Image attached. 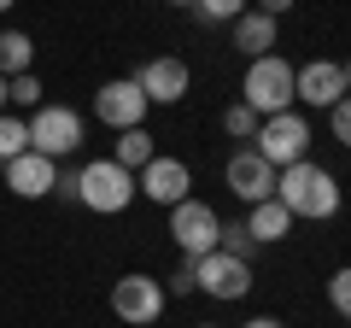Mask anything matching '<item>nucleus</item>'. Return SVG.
Segmentation results:
<instances>
[{"label": "nucleus", "instance_id": "f257e3e1", "mask_svg": "<svg viewBox=\"0 0 351 328\" xmlns=\"http://www.w3.org/2000/svg\"><path fill=\"white\" fill-rule=\"evenodd\" d=\"M53 194L76 200L94 217H117V211H129V200H135V176H129L123 164H112V159H88L82 170H59Z\"/></svg>", "mask_w": 351, "mask_h": 328}, {"label": "nucleus", "instance_id": "f03ea898", "mask_svg": "<svg viewBox=\"0 0 351 328\" xmlns=\"http://www.w3.org/2000/svg\"><path fill=\"white\" fill-rule=\"evenodd\" d=\"M276 200L287 205L293 223H299V217L328 223V217L339 211V182H334V170H322L316 159H299V164H287V170H276Z\"/></svg>", "mask_w": 351, "mask_h": 328}, {"label": "nucleus", "instance_id": "7ed1b4c3", "mask_svg": "<svg viewBox=\"0 0 351 328\" xmlns=\"http://www.w3.org/2000/svg\"><path fill=\"white\" fill-rule=\"evenodd\" d=\"M311 141H316L311 117H304L299 106H287V112H276V117H258V129H252V141H246V147L258 152L263 164H276V170H287V164L311 159Z\"/></svg>", "mask_w": 351, "mask_h": 328}, {"label": "nucleus", "instance_id": "20e7f679", "mask_svg": "<svg viewBox=\"0 0 351 328\" xmlns=\"http://www.w3.org/2000/svg\"><path fill=\"white\" fill-rule=\"evenodd\" d=\"M24 129H29V152H41V159H53V164L82 147V112H71V106H59V100H41L36 112L24 117Z\"/></svg>", "mask_w": 351, "mask_h": 328}, {"label": "nucleus", "instance_id": "39448f33", "mask_svg": "<svg viewBox=\"0 0 351 328\" xmlns=\"http://www.w3.org/2000/svg\"><path fill=\"white\" fill-rule=\"evenodd\" d=\"M240 100L258 117H276L293 106V65L281 53H263V59H246V82H240Z\"/></svg>", "mask_w": 351, "mask_h": 328}, {"label": "nucleus", "instance_id": "423d86ee", "mask_svg": "<svg viewBox=\"0 0 351 328\" xmlns=\"http://www.w3.org/2000/svg\"><path fill=\"white\" fill-rule=\"evenodd\" d=\"M164 281L158 276H141V270H129V276H117L112 281V316L117 323H129V328H147V323H158L164 316Z\"/></svg>", "mask_w": 351, "mask_h": 328}, {"label": "nucleus", "instance_id": "0eeeda50", "mask_svg": "<svg viewBox=\"0 0 351 328\" xmlns=\"http://www.w3.org/2000/svg\"><path fill=\"white\" fill-rule=\"evenodd\" d=\"M217 229H223V217L211 211L205 200H182V205H170V246L182 258H205V253H217Z\"/></svg>", "mask_w": 351, "mask_h": 328}, {"label": "nucleus", "instance_id": "6e6552de", "mask_svg": "<svg viewBox=\"0 0 351 328\" xmlns=\"http://www.w3.org/2000/svg\"><path fill=\"white\" fill-rule=\"evenodd\" d=\"M188 264H193V293H205V299L234 305L252 293V264H240L228 253H205V258H188Z\"/></svg>", "mask_w": 351, "mask_h": 328}, {"label": "nucleus", "instance_id": "1a4fd4ad", "mask_svg": "<svg viewBox=\"0 0 351 328\" xmlns=\"http://www.w3.org/2000/svg\"><path fill=\"white\" fill-rule=\"evenodd\" d=\"M346 89H351V71L339 59L293 65V106H316V112H328L334 100H346Z\"/></svg>", "mask_w": 351, "mask_h": 328}, {"label": "nucleus", "instance_id": "9d476101", "mask_svg": "<svg viewBox=\"0 0 351 328\" xmlns=\"http://www.w3.org/2000/svg\"><path fill=\"white\" fill-rule=\"evenodd\" d=\"M135 194H147L152 205L170 211V205H182V200L193 194V170H188L182 159H170V152H152V159L135 170Z\"/></svg>", "mask_w": 351, "mask_h": 328}, {"label": "nucleus", "instance_id": "9b49d317", "mask_svg": "<svg viewBox=\"0 0 351 328\" xmlns=\"http://www.w3.org/2000/svg\"><path fill=\"white\" fill-rule=\"evenodd\" d=\"M147 94L135 89V76H112V82H100V89H94V117H100L106 129H141L147 124Z\"/></svg>", "mask_w": 351, "mask_h": 328}, {"label": "nucleus", "instance_id": "f8f14e48", "mask_svg": "<svg viewBox=\"0 0 351 328\" xmlns=\"http://www.w3.org/2000/svg\"><path fill=\"white\" fill-rule=\"evenodd\" d=\"M135 89L147 94V106H182L193 89V71L188 59H176V53H158V59H147L135 71Z\"/></svg>", "mask_w": 351, "mask_h": 328}, {"label": "nucleus", "instance_id": "ddd939ff", "mask_svg": "<svg viewBox=\"0 0 351 328\" xmlns=\"http://www.w3.org/2000/svg\"><path fill=\"white\" fill-rule=\"evenodd\" d=\"M223 182L240 205H258V200H276V164H263L252 147H234L223 164Z\"/></svg>", "mask_w": 351, "mask_h": 328}, {"label": "nucleus", "instance_id": "4468645a", "mask_svg": "<svg viewBox=\"0 0 351 328\" xmlns=\"http://www.w3.org/2000/svg\"><path fill=\"white\" fill-rule=\"evenodd\" d=\"M0 170H6V188H12L18 200H47L53 182H59V164L41 159V152H18V159H6Z\"/></svg>", "mask_w": 351, "mask_h": 328}, {"label": "nucleus", "instance_id": "2eb2a0df", "mask_svg": "<svg viewBox=\"0 0 351 328\" xmlns=\"http://www.w3.org/2000/svg\"><path fill=\"white\" fill-rule=\"evenodd\" d=\"M228 36H234V47L246 53V59H263V53H276L281 18H269V12H258V6H246V12L228 24Z\"/></svg>", "mask_w": 351, "mask_h": 328}, {"label": "nucleus", "instance_id": "dca6fc26", "mask_svg": "<svg viewBox=\"0 0 351 328\" xmlns=\"http://www.w3.org/2000/svg\"><path fill=\"white\" fill-rule=\"evenodd\" d=\"M246 235L258 240V246H276V240H287L293 235V217H287V205L281 200H258V205H246Z\"/></svg>", "mask_w": 351, "mask_h": 328}, {"label": "nucleus", "instance_id": "f3484780", "mask_svg": "<svg viewBox=\"0 0 351 328\" xmlns=\"http://www.w3.org/2000/svg\"><path fill=\"white\" fill-rule=\"evenodd\" d=\"M152 152H158V141H152V135H147V124H141V129H117V141H112V152H106V159L123 164L129 176H135L141 164L152 159Z\"/></svg>", "mask_w": 351, "mask_h": 328}, {"label": "nucleus", "instance_id": "a211bd4d", "mask_svg": "<svg viewBox=\"0 0 351 328\" xmlns=\"http://www.w3.org/2000/svg\"><path fill=\"white\" fill-rule=\"evenodd\" d=\"M18 71H36V41L24 30H0V76H18Z\"/></svg>", "mask_w": 351, "mask_h": 328}, {"label": "nucleus", "instance_id": "6ab92c4d", "mask_svg": "<svg viewBox=\"0 0 351 328\" xmlns=\"http://www.w3.org/2000/svg\"><path fill=\"white\" fill-rule=\"evenodd\" d=\"M6 106H18V112H36V106H41V76H36V71L6 76Z\"/></svg>", "mask_w": 351, "mask_h": 328}, {"label": "nucleus", "instance_id": "aec40b11", "mask_svg": "<svg viewBox=\"0 0 351 328\" xmlns=\"http://www.w3.org/2000/svg\"><path fill=\"white\" fill-rule=\"evenodd\" d=\"M217 253H228V258H240V264H252L258 240L246 235V223H223V229H217Z\"/></svg>", "mask_w": 351, "mask_h": 328}, {"label": "nucleus", "instance_id": "412c9836", "mask_svg": "<svg viewBox=\"0 0 351 328\" xmlns=\"http://www.w3.org/2000/svg\"><path fill=\"white\" fill-rule=\"evenodd\" d=\"M18 152H29V129H24L18 112H0V164L18 159Z\"/></svg>", "mask_w": 351, "mask_h": 328}, {"label": "nucleus", "instance_id": "4be33fe9", "mask_svg": "<svg viewBox=\"0 0 351 328\" xmlns=\"http://www.w3.org/2000/svg\"><path fill=\"white\" fill-rule=\"evenodd\" d=\"M252 129H258V112H252L246 100L223 106V135H228V141H252Z\"/></svg>", "mask_w": 351, "mask_h": 328}, {"label": "nucleus", "instance_id": "5701e85b", "mask_svg": "<svg viewBox=\"0 0 351 328\" xmlns=\"http://www.w3.org/2000/svg\"><path fill=\"white\" fill-rule=\"evenodd\" d=\"M193 12H199L205 24H234V18L246 12V0H193Z\"/></svg>", "mask_w": 351, "mask_h": 328}, {"label": "nucleus", "instance_id": "b1692460", "mask_svg": "<svg viewBox=\"0 0 351 328\" xmlns=\"http://www.w3.org/2000/svg\"><path fill=\"white\" fill-rule=\"evenodd\" d=\"M328 305H334L339 316H351V270H334V276H328Z\"/></svg>", "mask_w": 351, "mask_h": 328}, {"label": "nucleus", "instance_id": "393cba45", "mask_svg": "<svg viewBox=\"0 0 351 328\" xmlns=\"http://www.w3.org/2000/svg\"><path fill=\"white\" fill-rule=\"evenodd\" d=\"M328 135H334L339 147L351 141V106H346V100H334V106H328Z\"/></svg>", "mask_w": 351, "mask_h": 328}, {"label": "nucleus", "instance_id": "a878e982", "mask_svg": "<svg viewBox=\"0 0 351 328\" xmlns=\"http://www.w3.org/2000/svg\"><path fill=\"white\" fill-rule=\"evenodd\" d=\"M164 293H176V299H188V293H193V264H188V258L176 264V276L164 281Z\"/></svg>", "mask_w": 351, "mask_h": 328}, {"label": "nucleus", "instance_id": "bb28decb", "mask_svg": "<svg viewBox=\"0 0 351 328\" xmlns=\"http://www.w3.org/2000/svg\"><path fill=\"white\" fill-rule=\"evenodd\" d=\"M299 0H258V12H269V18H287Z\"/></svg>", "mask_w": 351, "mask_h": 328}, {"label": "nucleus", "instance_id": "cd10ccee", "mask_svg": "<svg viewBox=\"0 0 351 328\" xmlns=\"http://www.w3.org/2000/svg\"><path fill=\"white\" fill-rule=\"evenodd\" d=\"M240 328H287L281 316H252V323H240Z\"/></svg>", "mask_w": 351, "mask_h": 328}, {"label": "nucleus", "instance_id": "c85d7f7f", "mask_svg": "<svg viewBox=\"0 0 351 328\" xmlns=\"http://www.w3.org/2000/svg\"><path fill=\"white\" fill-rule=\"evenodd\" d=\"M0 112H6V76H0Z\"/></svg>", "mask_w": 351, "mask_h": 328}, {"label": "nucleus", "instance_id": "c756f323", "mask_svg": "<svg viewBox=\"0 0 351 328\" xmlns=\"http://www.w3.org/2000/svg\"><path fill=\"white\" fill-rule=\"evenodd\" d=\"M12 6H18V0H0V12H12Z\"/></svg>", "mask_w": 351, "mask_h": 328}, {"label": "nucleus", "instance_id": "7c9ffc66", "mask_svg": "<svg viewBox=\"0 0 351 328\" xmlns=\"http://www.w3.org/2000/svg\"><path fill=\"white\" fill-rule=\"evenodd\" d=\"M170 6H193V0H170Z\"/></svg>", "mask_w": 351, "mask_h": 328}, {"label": "nucleus", "instance_id": "2f4dec72", "mask_svg": "<svg viewBox=\"0 0 351 328\" xmlns=\"http://www.w3.org/2000/svg\"><path fill=\"white\" fill-rule=\"evenodd\" d=\"M193 328H217V323H193Z\"/></svg>", "mask_w": 351, "mask_h": 328}]
</instances>
